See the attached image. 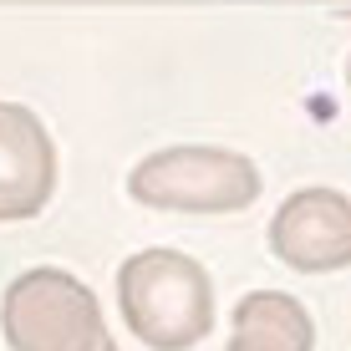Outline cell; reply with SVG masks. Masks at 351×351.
<instances>
[{"instance_id":"1","label":"cell","mask_w":351,"mask_h":351,"mask_svg":"<svg viewBox=\"0 0 351 351\" xmlns=\"http://www.w3.org/2000/svg\"><path fill=\"white\" fill-rule=\"evenodd\" d=\"M117 306L148 351H189L214 331V280L184 250H138L117 270Z\"/></svg>"},{"instance_id":"2","label":"cell","mask_w":351,"mask_h":351,"mask_svg":"<svg viewBox=\"0 0 351 351\" xmlns=\"http://www.w3.org/2000/svg\"><path fill=\"white\" fill-rule=\"evenodd\" d=\"M260 168L234 148L209 143H178V148L148 153L128 173V193L148 209L173 214H239L260 199Z\"/></svg>"},{"instance_id":"3","label":"cell","mask_w":351,"mask_h":351,"mask_svg":"<svg viewBox=\"0 0 351 351\" xmlns=\"http://www.w3.org/2000/svg\"><path fill=\"white\" fill-rule=\"evenodd\" d=\"M0 331L10 351H97L107 341L102 306L71 270L36 265L0 295Z\"/></svg>"},{"instance_id":"4","label":"cell","mask_w":351,"mask_h":351,"mask_svg":"<svg viewBox=\"0 0 351 351\" xmlns=\"http://www.w3.org/2000/svg\"><path fill=\"white\" fill-rule=\"evenodd\" d=\"M275 260L300 275H331L351 265V199L336 189H295L270 219Z\"/></svg>"},{"instance_id":"5","label":"cell","mask_w":351,"mask_h":351,"mask_svg":"<svg viewBox=\"0 0 351 351\" xmlns=\"http://www.w3.org/2000/svg\"><path fill=\"white\" fill-rule=\"evenodd\" d=\"M56 193V143L21 102H0V224H21Z\"/></svg>"},{"instance_id":"6","label":"cell","mask_w":351,"mask_h":351,"mask_svg":"<svg viewBox=\"0 0 351 351\" xmlns=\"http://www.w3.org/2000/svg\"><path fill=\"white\" fill-rule=\"evenodd\" d=\"M234 331L260 341L265 351H316L311 311L285 290H255L234 306Z\"/></svg>"},{"instance_id":"7","label":"cell","mask_w":351,"mask_h":351,"mask_svg":"<svg viewBox=\"0 0 351 351\" xmlns=\"http://www.w3.org/2000/svg\"><path fill=\"white\" fill-rule=\"evenodd\" d=\"M224 351H265V346H260V341H250V336H239V331H234V336H229V346H224Z\"/></svg>"},{"instance_id":"8","label":"cell","mask_w":351,"mask_h":351,"mask_svg":"<svg viewBox=\"0 0 351 351\" xmlns=\"http://www.w3.org/2000/svg\"><path fill=\"white\" fill-rule=\"evenodd\" d=\"M97 351H117V341H112V336H107V341H102V346H97Z\"/></svg>"},{"instance_id":"9","label":"cell","mask_w":351,"mask_h":351,"mask_svg":"<svg viewBox=\"0 0 351 351\" xmlns=\"http://www.w3.org/2000/svg\"><path fill=\"white\" fill-rule=\"evenodd\" d=\"M346 97H351V56H346Z\"/></svg>"}]
</instances>
